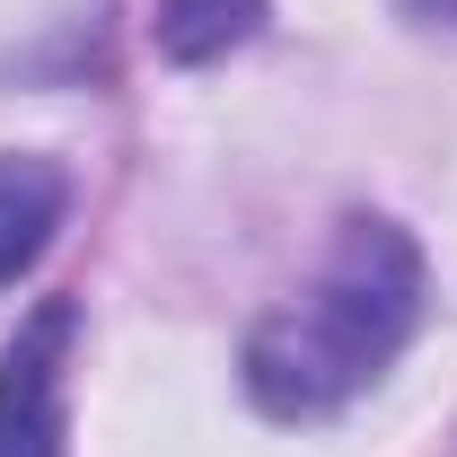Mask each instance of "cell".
I'll return each mask as SVG.
<instances>
[{"label":"cell","instance_id":"1","mask_svg":"<svg viewBox=\"0 0 457 457\" xmlns=\"http://www.w3.org/2000/svg\"><path fill=\"white\" fill-rule=\"evenodd\" d=\"M422 326V246L396 220H343L317 282L246 335V396L273 422H326L387 378Z\"/></svg>","mask_w":457,"mask_h":457},{"label":"cell","instance_id":"2","mask_svg":"<svg viewBox=\"0 0 457 457\" xmlns=\"http://www.w3.org/2000/svg\"><path fill=\"white\" fill-rule=\"evenodd\" d=\"M79 308L45 299L0 352V457H62V370H71Z\"/></svg>","mask_w":457,"mask_h":457},{"label":"cell","instance_id":"3","mask_svg":"<svg viewBox=\"0 0 457 457\" xmlns=\"http://www.w3.org/2000/svg\"><path fill=\"white\" fill-rule=\"evenodd\" d=\"M62 212H71V176L54 159H9L0 150V290L45 264Z\"/></svg>","mask_w":457,"mask_h":457},{"label":"cell","instance_id":"4","mask_svg":"<svg viewBox=\"0 0 457 457\" xmlns=\"http://www.w3.org/2000/svg\"><path fill=\"white\" fill-rule=\"evenodd\" d=\"M255 27H264V0H159V18H150L168 62H220Z\"/></svg>","mask_w":457,"mask_h":457},{"label":"cell","instance_id":"5","mask_svg":"<svg viewBox=\"0 0 457 457\" xmlns=\"http://www.w3.org/2000/svg\"><path fill=\"white\" fill-rule=\"evenodd\" d=\"M404 18H422V27H457V0H396Z\"/></svg>","mask_w":457,"mask_h":457}]
</instances>
